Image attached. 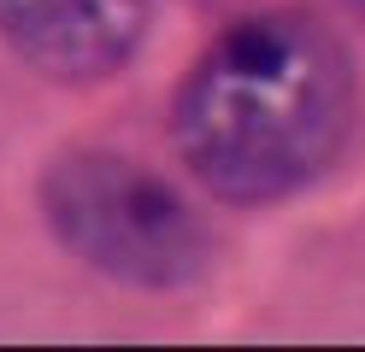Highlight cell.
Instances as JSON below:
<instances>
[{
    "mask_svg": "<svg viewBox=\"0 0 365 352\" xmlns=\"http://www.w3.org/2000/svg\"><path fill=\"white\" fill-rule=\"evenodd\" d=\"M354 124V65L318 18L271 12L218 36L177 88L171 135L218 200L265 206L336 164Z\"/></svg>",
    "mask_w": 365,
    "mask_h": 352,
    "instance_id": "obj_1",
    "label": "cell"
},
{
    "mask_svg": "<svg viewBox=\"0 0 365 352\" xmlns=\"http://www.w3.org/2000/svg\"><path fill=\"white\" fill-rule=\"evenodd\" d=\"M41 218L65 252L124 288H189L212 258L207 223L171 182L101 147L59 153L48 164Z\"/></svg>",
    "mask_w": 365,
    "mask_h": 352,
    "instance_id": "obj_2",
    "label": "cell"
},
{
    "mask_svg": "<svg viewBox=\"0 0 365 352\" xmlns=\"http://www.w3.org/2000/svg\"><path fill=\"white\" fill-rule=\"evenodd\" d=\"M148 0H0V41L53 82H101L142 47Z\"/></svg>",
    "mask_w": 365,
    "mask_h": 352,
    "instance_id": "obj_3",
    "label": "cell"
}]
</instances>
